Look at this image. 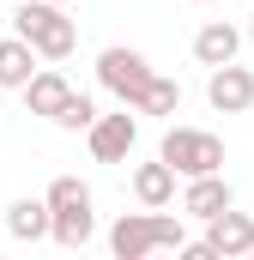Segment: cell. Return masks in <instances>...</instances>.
I'll return each mask as SVG.
<instances>
[{
	"label": "cell",
	"mask_w": 254,
	"mask_h": 260,
	"mask_svg": "<svg viewBox=\"0 0 254 260\" xmlns=\"http://www.w3.org/2000/svg\"><path fill=\"white\" fill-rule=\"evenodd\" d=\"M85 139H91L97 164H127V151L139 145V115H127V103H121V115H97L85 127Z\"/></svg>",
	"instance_id": "6"
},
{
	"label": "cell",
	"mask_w": 254,
	"mask_h": 260,
	"mask_svg": "<svg viewBox=\"0 0 254 260\" xmlns=\"http://www.w3.org/2000/svg\"><path fill=\"white\" fill-rule=\"evenodd\" d=\"M49 121H55V127H67V133H85L91 121H97V103H91L85 91H67V103L49 115Z\"/></svg>",
	"instance_id": "16"
},
{
	"label": "cell",
	"mask_w": 254,
	"mask_h": 260,
	"mask_svg": "<svg viewBox=\"0 0 254 260\" xmlns=\"http://www.w3.org/2000/svg\"><path fill=\"white\" fill-rule=\"evenodd\" d=\"M6 230H12V236H18V242H43V236H49V206H43V200H12V206H6Z\"/></svg>",
	"instance_id": "14"
},
{
	"label": "cell",
	"mask_w": 254,
	"mask_h": 260,
	"mask_svg": "<svg viewBox=\"0 0 254 260\" xmlns=\"http://www.w3.org/2000/svg\"><path fill=\"white\" fill-rule=\"evenodd\" d=\"M206 103L218 109V115H242V109H254V73L236 61L212 67V79H206Z\"/></svg>",
	"instance_id": "7"
},
{
	"label": "cell",
	"mask_w": 254,
	"mask_h": 260,
	"mask_svg": "<svg viewBox=\"0 0 254 260\" xmlns=\"http://www.w3.org/2000/svg\"><path fill=\"white\" fill-rule=\"evenodd\" d=\"M248 37H254V12H248Z\"/></svg>",
	"instance_id": "17"
},
{
	"label": "cell",
	"mask_w": 254,
	"mask_h": 260,
	"mask_svg": "<svg viewBox=\"0 0 254 260\" xmlns=\"http://www.w3.org/2000/svg\"><path fill=\"white\" fill-rule=\"evenodd\" d=\"M49 236L61 242V248H85L91 236H97V212H91V188L79 182V176H55L49 182Z\"/></svg>",
	"instance_id": "2"
},
{
	"label": "cell",
	"mask_w": 254,
	"mask_h": 260,
	"mask_svg": "<svg viewBox=\"0 0 254 260\" xmlns=\"http://www.w3.org/2000/svg\"><path fill=\"white\" fill-rule=\"evenodd\" d=\"M206 242H212L218 260H248L254 254V218L236 212V206H224L218 218H206Z\"/></svg>",
	"instance_id": "8"
},
{
	"label": "cell",
	"mask_w": 254,
	"mask_h": 260,
	"mask_svg": "<svg viewBox=\"0 0 254 260\" xmlns=\"http://www.w3.org/2000/svg\"><path fill=\"white\" fill-rule=\"evenodd\" d=\"M67 91H73V85H67V73H55V67H37V73L24 79V103H30V115H55V109L67 103Z\"/></svg>",
	"instance_id": "11"
},
{
	"label": "cell",
	"mask_w": 254,
	"mask_h": 260,
	"mask_svg": "<svg viewBox=\"0 0 254 260\" xmlns=\"http://www.w3.org/2000/svg\"><path fill=\"white\" fill-rule=\"evenodd\" d=\"M12 30L37 49V61H67L79 49V24L67 18V6H55V0H24L12 12Z\"/></svg>",
	"instance_id": "3"
},
{
	"label": "cell",
	"mask_w": 254,
	"mask_h": 260,
	"mask_svg": "<svg viewBox=\"0 0 254 260\" xmlns=\"http://www.w3.org/2000/svg\"><path fill=\"white\" fill-rule=\"evenodd\" d=\"M176 109H182V85L164 79V73H151L145 91H139V103H133V115H176Z\"/></svg>",
	"instance_id": "15"
},
{
	"label": "cell",
	"mask_w": 254,
	"mask_h": 260,
	"mask_svg": "<svg viewBox=\"0 0 254 260\" xmlns=\"http://www.w3.org/2000/svg\"><path fill=\"white\" fill-rule=\"evenodd\" d=\"M182 242H188V230L164 206H139V212H121L109 224V254L115 260H145V254H157V248H182Z\"/></svg>",
	"instance_id": "1"
},
{
	"label": "cell",
	"mask_w": 254,
	"mask_h": 260,
	"mask_svg": "<svg viewBox=\"0 0 254 260\" xmlns=\"http://www.w3.org/2000/svg\"><path fill=\"white\" fill-rule=\"evenodd\" d=\"M55 6H67V0H55Z\"/></svg>",
	"instance_id": "19"
},
{
	"label": "cell",
	"mask_w": 254,
	"mask_h": 260,
	"mask_svg": "<svg viewBox=\"0 0 254 260\" xmlns=\"http://www.w3.org/2000/svg\"><path fill=\"white\" fill-rule=\"evenodd\" d=\"M157 157L188 182V176H212V170H224V139L206 127H170L157 139Z\"/></svg>",
	"instance_id": "4"
},
{
	"label": "cell",
	"mask_w": 254,
	"mask_h": 260,
	"mask_svg": "<svg viewBox=\"0 0 254 260\" xmlns=\"http://www.w3.org/2000/svg\"><path fill=\"white\" fill-rule=\"evenodd\" d=\"M236 49H242V30H236V24H224V18H206V24L194 30V61H200V67L236 61Z\"/></svg>",
	"instance_id": "10"
},
{
	"label": "cell",
	"mask_w": 254,
	"mask_h": 260,
	"mask_svg": "<svg viewBox=\"0 0 254 260\" xmlns=\"http://www.w3.org/2000/svg\"><path fill=\"white\" fill-rule=\"evenodd\" d=\"M194 6H212V0H194Z\"/></svg>",
	"instance_id": "18"
},
{
	"label": "cell",
	"mask_w": 254,
	"mask_h": 260,
	"mask_svg": "<svg viewBox=\"0 0 254 260\" xmlns=\"http://www.w3.org/2000/svg\"><path fill=\"white\" fill-rule=\"evenodd\" d=\"M145 79H151V61H145L139 49H127V43H109V49L97 55V85H103L109 97H121L127 109L139 103V91H145Z\"/></svg>",
	"instance_id": "5"
},
{
	"label": "cell",
	"mask_w": 254,
	"mask_h": 260,
	"mask_svg": "<svg viewBox=\"0 0 254 260\" xmlns=\"http://www.w3.org/2000/svg\"><path fill=\"white\" fill-rule=\"evenodd\" d=\"M224 206H236V188L224 182V170H212V176H188V188H182V212L188 218H218Z\"/></svg>",
	"instance_id": "9"
},
{
	"label": "cell",
	"mask_w": 254,
	"mask_h": 260,
	"mask_svg": "<svg viewBox=\"0 0 254 260\" xmlns=\"http://www.w3.org/2000/svg\"><path fill=\"white\" fill-rule=\"evenodd\" d=\"M37 73V49L12 30V37H0V91H24V79Z\"/></svg>",
	"instance_id": "12"
},
{
	"label": "cell",
	"mask_w": 254,
	"mask_h": 260,
	"mask_svg": "<svg viewBox=\"0 0 254 260\" xmlns=\"http://www.w3.org/2000/svg\"><path fill=\"white\" fill-rule=\"evenodd\" d=\"M133 200H139V206H170V200H176V170H170L164 157L139 164V170H133Z\"/></svg>",
	"instance_id": "13"
}]
</instances>
